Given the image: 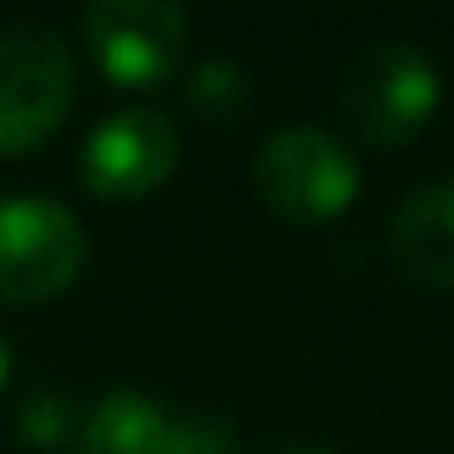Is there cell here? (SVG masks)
I'll use <instances>...</instances> for the list:
<instances>
[{
	"label": "cell",
	"instance_id": "1",
	"mask_svg": "<svg viewBox=\"0 0 454 454\" xmlns=\"http://www.w3.org/2000/svg\"><path fill=\"white\" fill-rule=\"evenodd\" d=\"M74 108V54L50 25L0 30V157H20L59 132Z\"/></svg>",
	"mask_w": 454,
	"mask_h": 454
},
{
	"label": "cell",
	"instance_id": "2",
	"mask_svg": "<svg viewBox=\"0 0 454 454\" xmlns=\"http://www.w3.org/2000/svg\"><path fill=\"white\" fill-rule=\"evenodd\" d=\"M440 69L411 40H381L352 64L342 83V118L366 147H401L430 122Z\"/></svg>",
	"mask_w": 454,
	"mask_h": 454
},
{
	"label": "cell",
	"instance_id": "3",
	"mask_svg": "<svg viewBox=\"0 0 454 454\" xmlns=\"http://www.w3.org/2000/svg\"><path fill=\"white\" fill-rule=\"evenodd\" d=\"M89 239L69 206L44 196L0 200V303H44L79 278Z\"/></svg>",
	"mask_w": 454,
	"mask_h": 454
},
{
	"label": "cell",
	"instance_id": "4",
	"mask_svg": "<svg viewBox=\"0 0 454 454\" xmlns=\"http://www.w3.org/2000/svg\"><path fill=\"white\" fill-rule=\"evenodd\" d=\"M259 196L294 225H323L356 200L362 171L352 152L323 128H284L259 152Z\"/></svg>",
	"mask_w": 454,
	"mask_h": 454
},
{
	"label": "cell",
	"instance_id": "5",
	"mask_svg": "<svg viewBox=\"0 0 454 454\" xmlns=\"http://www.w3.org/2000/svg\"><path fill=\"white\" fill-rule=\"evenodd\" d=\"M186 11L171 0H98L83 11V44L122 89L171 79L186 59Z\"/></svg>",
	"mask_w": 454,
	"mask_h": 454
},
{
	"label": "cell",
	"instance_id": "6",
	"mask_svg": "<svg viewBox=\"0 0 454 454\" xmlns=\"http://www.w3.org/2000/svg\"><path fill=\"white\" fill-rule=\"evenodd\" d=\"M181 137L161 113L122 108L89 132L79 152V176L98 200H142L176 171Z\"/></svg>",
	"mask_w": 454,
	"mask_h": 454
},
{
	"label": "cell",
	"instance_id": "7",
	"mask_svg": "<svg viewBox=\"0 0 454 454\" xmlns=\"http://www.w3.org/2000/svg\"><path fill=\"white\" fill-rule=\"evenodd\" d=\"M391 264L415 288H454V181L415 186L386 230Z\"/></svg>",
	"mask_w": 454,
	"mask_h": 454
},
{
	"label": "cell",
	"instance_id": "8",
	"mask_svg": "<svg viewBox=\"0 0 454 454\" xmlns=\"http://www.w3.org/2000/svg\"><path fill=\"white\" fill-rule=\"evenodd\" d=\"M167 430V411L152 395L132 391H108L98 405H89L79 434V454H152Z\"/></svg>",
	"mask_w": 454,
	"mask_h": 454
},
{
	"label": "cell",
	"instance_id": "9",
	"mask_svg": "<svg viewBox=\"0 0 454 454\" xmlns=\"http://www.w3.org/2000/svg\"><path fill=\"white\" fill-rule=\"evenodd\" d=\"M83 405L74 401L64 386H35L30 395L20 401V440L25 444H44V450H79V434H83Z\"/></svg>",
	"mask_w": 454,
	"mask_h": 454
},
{
	"label": "cell",
	"instance_id": "10",
	"mask_svg": "<svg viewBox=\"0 0 454 454\" xmlns=\"http://www.w3.org/2000/svg\"><path fill=\"white\" fill-rule=\"evenodd\" d=\"M186 103L200 113L206 122H235L249 108V79L239 64L230 59H200L191 69L186 83Z\"/></svg>",
	"mask_w": 454,
	"mask_h": 454
},
{
	"label": "cell",
	"instance_id": "11",
	"mask_svg": "<svg viewBox=\"0 0 454 454\" xmlns=\"http://www.w3.org/2000/svg\"><path fill=\"white\" fill-rule=\"evenodd\" d=\"M152 454H239V440L215 415H181V420H167Z\"/></svg>",
	"mask_w": 454,
	"mask_h": 454
},
{
	"label": "cell",
	"instance_id": "12",
	"mask_svg": "<svg viewBox=\"0 0 454 454\" xmlns=\"http://www.w3.org/2000/svg\"><path fill=\"white\" fill-rule=\"evenodd\" d=\"M11 381V342H5V337H0V386Z\"/></svg>",
	"mask_w": 454,
	"mask_h": 454
},
{
	"label": "cell",
	"instance_id": "13",
	"mask_svg": "<svg viewBox=\"0 0 454 454\" xmlns=\"http://www.w3.org/2000/svg\"><path fill=\"white\" fill-rule=\"evenodd\" d=\"M278 454H333V450H317V444H294V450H278Z\"/></svg>",
	"mask_w": 454,
	"mask_h": 454
}]
</instances>
